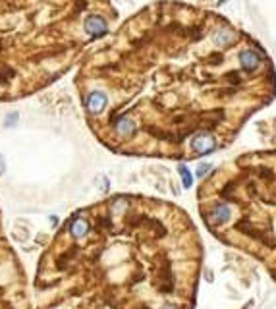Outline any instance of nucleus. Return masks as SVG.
Returning a JSON list of instances; mask_svg holds the SVG:
<instances>
[{
  "label": "nucleus",
  "instance_id": "1",
  "mask_svg": "<svg viewBox=\"0 0 276 309\" xmlns=\"http://www.w3.org/2000/svg\"><path fill=\"white\" fill-rule=\"evenodd\" d=\"M76 87L110 151L191 160L224 149L276 97L275 64L224 15L154 2L95 43Z\"/></svg>",
  "mask_w": 276,
  "mask_h": 309
},
{
  "label": "nucleus",
  "instance_id": "2",
  "mask_svg": "<svg viewBox=\"0 0 276 309\" xmlns=\"http://www.w3.org/2000/svg\"><path fill=\"white\" fill-rule=\"evenodd\" d=\"M116 15L110 0H0V103L58 81Z\"/></svg>",
  "mask_w": 276,
  "mask_h": 309
},
{
  "label": "nucleus",
  "instance_id": "3",
  "mask_svg": "<svg viewBox=\"0 0 276 309\" xmlns=\"http://www.w3.org/2000/svg\"><path fill=\"white\" fill-rule=\"evenodd\" d=\"M207 228L259 259L276 278V149L242 154L199 187Z\"/></svg>",
  "mask_w": 276,
  "mask_h": 309
},
{
  "label": "nucleus",
  "instance_id": "4",
  "mask_svg": "<svg viewBox=\"0 0 276 309\" xmlns=\"http://www.w3.org/2000/svg\"><path fill=\"white\" fill-rule=\"evenodd\" d=\"M180 174H182V178H184V184H185V187H189V185H191V176H189L187 168H185V166H180Z\"/></svg>",
  "mask_w": 276,
  "mask_h": 309
},
{
  "label": "nucleus",
  "instance_id": "5",
  "mask_svg": "<svg viewBox=\"0 0 276 309\" xmlns=\"http://www.w3.org/2000/svg\"><path fill=\"white\" fill-rule=\"evenodd\" d=\"M2 170H4V162H2V158H0V174H2Z\"/></svg>",
  "mask_w": 276,
  "mask_h": 309
}]
</instances>
